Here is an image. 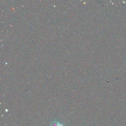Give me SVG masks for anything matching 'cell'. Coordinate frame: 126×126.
Returning <instances> with one entry per match:
<instances>
[{
    "label": "cell",
    "instance_id": "1",
    "mask_svg": "<svg viewBox=\"0 0 126 126\" xmlns=\"http://www.w3.org/2000/svg\"><path fill=\"white\" fill-rule=\"evenodd\" d=\"M52 126H63L58 122H54L53 124H52Z\"/></svg>",
    "mask_w": 126,
    "mask_h": 126
}]
</instances>
